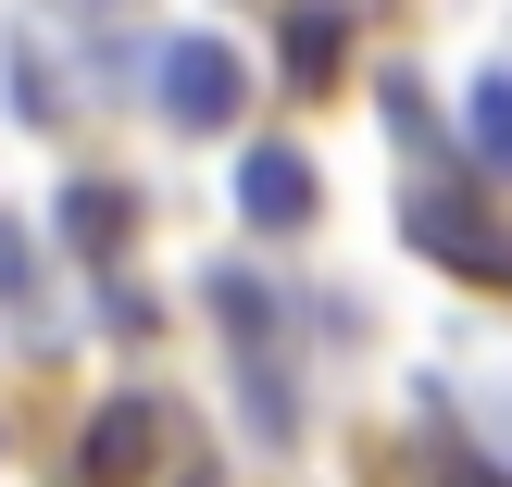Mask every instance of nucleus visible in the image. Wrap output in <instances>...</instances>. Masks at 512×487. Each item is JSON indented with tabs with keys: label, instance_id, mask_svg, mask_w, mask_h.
I'll return each mask as SVG.
<instances>
[{
	"label": "nucleus",
	"instance_id": "f257e3e1",
	"mask_svg": "<svg viewBox=\"0 0 512 487\" xmlns=\"http://www.w3.org/2000/svg\"><path fill=\"white\" fill-rule=\"evenodd\" d=\"M63 487H213V463H200V438H188V413L175 400H100L88 425H75V463Z\"/></svg>",
	"mask_w": 512,
	"mask_h": 487
},
{
	"label": "nucleus",
	"instance_id": "f03ea898",
	"mask_svg": "<svg viewBox=\"0 0 512 487\" xmlns=\"http://www.w3.org/2000/svg\"><path fill=\"white\" fill-rule=\"evenodd\" d=\"M150 100H163V125L213 138V125H238V100H250V63H238L225 38H163V63H150Z\"/></svg>",
	"mask_w": 512,
	"mask_h": 487
},
{
	"label": "nucleus",
	"instance_id": "7ed1b4c3",
	"mask_svg": "<svg viewBox=\"0 0 512 487\" xmlns=\"http://www.w3.org/2000/svg\"><path fill=\"white\" fill-rule=\"evenodd\" d=\"M413 250H425V263L488 275V288H512V238L475 213V200H450V188H413Z\"/></svg>",
	"mask_w": 512,
	"mask_h": 487
},
{
	"label": "nucleus",
	"instance_id": "20e7f679",
	"mask_svg": "<svg viewBox=\"0 0 512 487\" xmlns=\"http://www.w3.org/2000/svg\"><path fill=\"white\" fill-rule=\"evenodd\" d=\"M313 163H300V150L288 138H263V150H250V163H238V213L250 225H275V238H288V225H313Z\"/></svg>",
	"mask_w": 512,
	"mask_h": 487
},
{
	"label": "nucleus",
	"instance_id": "39448f33",
	"mask_svg": "<svg viewBox=\"0 0 512 487\" xmlns=\"http://www.w3.org/2000/svg\"><path fill=\"white\" fill-rule=\"evenodd\" d=\"M63 238L88 250V263H125V238H138V200H125L113 175H75V188H63Z\"/></svg>",
	"mask_w": 512,
	"mask_h": 487
},
{
	"label": "nucleus",
	"instance_id": "423d86ee",
	"mask_svg": "<svg viewBox=\"0 0 512 487\" xmlns=\"http://www.w3.org/2000/svg\"><path fill=\"white\" fill-rule=\"evenodd\" d=\"M463 125H475V163H488V175H512V75H475Z\"/></svg>",
	"mask_w": 512,
	"mask_h": 487
},
{
	"label": "nucleus",
	"instance_id": "0eeeda50",
	"mask_svg": "<svg viewBox=\"0 0 512 487\" xmlns=\"http://www.w3.org/2000/svg\"><path fill=\"white\" fill-rule=\"evenodd\" d=\"M0 300H13V313L38 300V250H25V225H0Z\"/></svg>",
	"mask_w": 512,
	"mask_h": 487
},
{
	"label": "nucleus",
	"instance_id": "6e6552de",
	"mask_svg": "<svg viewBox=\"0 0 512 487\" xmlns=\"http://www.w3.org/2000/svg\"><path fill=\"white\" fill-rule=\"evenodd\" d=\"M288 63H300V75H338V13H300V38H288Z\"/></svg>",
	"mask_w": 512,
	"mask_h": 487
},
{
	"label": "nucleus",
	"instance_id": "1a4fd4ad",
	"mask_svg": "<svg viewBox=\"0 0 512 487\" xmlns=\"http://www.w3.org/2000/svg\"><path fill=\"white\" fill-rule=\"evenodd\" d=\"M425 487H500V475L475 463V450H438V463H425Z\"/></svg>",
	"mask_w": 512,
	"mask_h": 487
}]
</instances>
